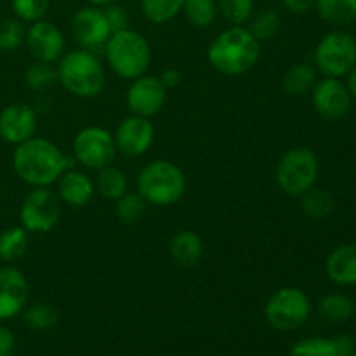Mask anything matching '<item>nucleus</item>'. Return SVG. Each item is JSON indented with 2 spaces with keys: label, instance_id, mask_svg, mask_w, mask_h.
<instances>
[{
  "label": "nucleus",
  "instance_id": "obj_6",
  "mask_svg": "<svg viewBox=\"0 0 356 356\" xmlns=\"http://www.w3.org/2000/svg\"><path fill=\"white\" fill-rule=\"evenodd\" d=\"M318 177V159L306 146H298L282 155L278 160L275 179L278 188L289 197H301L312 190Z\"/></svg>",
  "mask_w": 356,
  "mask_h": 356
},
{
  "label": "nucleus",
  "instance_id": "obj_13",
  "mask_svg": "<svg viewBox=\"0 0 356 356\" xmlns=\"http://www.w3.org/2000/svg\"><path fill=\"white\" fill-rule=\"evenodd\" d=\"M309 94H312L313 108L323 118L337 120L350 113L353 97H351L346 83L341 82L339 79L323 76L322 80H316Z\"/></svg>",
  "mask_w": 356,
  "mask_h": 356
},
{
  "label": "nucleus",
  "instance_id": "obj_37",
  "mask_svg": "<svg viewBox=\"0 0 356 356\" xmlns=\"http://www.w3.org/2000/svg\"><path fill=\"white\" fill-rule=\"evenodd\" d=\"M103 10H104V16H106L108 24H110L111 33L127 30L129 28V13L125 7L118 6V3H111V6L103 7Z\"/></svg>",
  "mask_w": 356,
  "mask_h": 356
},
{
  "label": "nucleus",
  "instance_id": "obj_23",
  "mask_svg": "<svg viewBox=\"0 0 356 356\" xmlns=\"http://www.w3.org/2000/svg\"><path fill=\"white\" fill-rule=\"evenodd\" d=\"M320 17L334 26H346L353 23L356 0H315Z\"/></svg>",
  "mask_w": 356,
  "mask_h": 356
},
{
  "label": "nucleus",
  "instance_id": "obj_9",
  "mask_svg": "<svg viewBox=\"0 0 356 356\" xmlns=\"http://www.w3.org/2000/svg\"><path fill=\"white\" fill-rule=\"evenodd\" d=\"M72 149L75 162L89 170H99L111 165L118 152L113 134L96 125L80 129L73 139Z\"/></svg>",
  "mask_w": 356,
  "mask_h": 356
},
{
  "label": "nucleus",
  "instance_id": "obj_21",
  "mask_svg": "<svg viewBox=\"0 0 356 356\" xmlns=\"http://www.w3.org/2000/svg\"><path fill=\"white\" fill-rule=\"evenodd\" d=\"M316 82V70L308 63H296L282 76V87L291 96H305L312 92Z\"/></svg>",
  "mask_w": 356,
  "mask_h": 356
},
{
  "label": "nucleus",
  "instance_id": "obj_5",
  "mask_svg": "<svg viewBox=\"0 0 356 356\" xmlns=\"http://www.w3.org/2000/svg\"><path fill=\"white\" fill-rule=\"evenodd\" d=\"M106 61L111 72L124 80H134L145 75L152 63V47L139 31L122 30L111 33L104 45Z\"/></svg>",
  "mask_w": 356,
  "mask_h": 356
},
{
  "label": "nucleus",
  "instance_id": "obj_16",
  "mask_svg": "<svg viewBox=\"0 0 356 356\" xmlns=\"http://www.w3.org/2000/svg\"><path fill=\"white\" fill-rule=\"evenodd\" d=\"M37 113L21 103L9 104L0 111V138L9 145H21L37 132Z\"/></svg>",
  "mask_w": 356,
  "mask_h": 356
},
{
  "label": "nucleus",
  "instance_id": "obj_34",
  "mask_svg": "<svg viewBox=\"0 0 356 356\" xmlns=\"http://www.w3.org/2000/svg\"><path fill=\"white\" fill-rule=\"evenodd\" d=\"M10 3L17 19L24 23L44 19L51 7V0H10Z\"/></svg>",
  "mask_w": 356,
  "mask_h": 356
},
{
  "label": "nucleus",
  "instance_id": "obj_4",
  "mask_svg": "<svg viewBox=\"0 0 356 356\" xmlns=\"http://www.w3.org/2000/svg\"><path fill=\"white\" fill-rule=\"evenodd\" d=\"M138 193L153 207H170L186 193V176L170 160H153L138 174Z\"/></svg>",
  "mask_w": 356,
  "mask_h": 356
},
{
  "label": "nucleus",
  "instance_id": "obj_2",
  "mask_svg": "<svg viewBox=\"0 0 356 356\" xmlns=\"http://www.w3.org/2000/svg\"><path fill=\"white\" fill-rule=\"evenodd\" d=\"M261 58V42L249 28L232 24L222 30L207 49V59L221 75L238 76L250 72Z\"/></svg>",
  "mask_w": 356,
  "mask_h": 356
},
{
  "label": "nucleus",
  "instance_id": "obj_41",
  "mask_svg": "<svg viewBox=\"0 0 356 356\" xmlns=\"http://www.w3.org/2000/svg\"><path fill=\"white\" fill-rule=\"evenodd\" d=\"M16 344L14 332L7 327H0V353H10Z\"/></svg>",
  "mask_w": 356,
  "mask_h": 356
},
{
  "label": "nucleus",
  "instance_id": "obj_43",
  "mask_svg": "<svg viewBox=\"0 0 356 356\" xmlns=\"http://www.w3.org/2000/svg\"><path fill=\"white\" fill-rule=\"evenodd\" d=\"M87 2H89L90 6L101 7V9H103V7L111 6V3H117V0H87Z\"/></svg>",
  "mask_w": 356,
  "mask_h": 356
},
{
  "label": "nucleus",
  "instance_id": "obj_27",
  "mask_svg": "<svg viewBox=\"0 0 356 356\" xmlns=\"http://www.w3.org/2000/svg\"><path fill=\"white\" fill-rule=\"evenodd\" d=\"M181 13L188 19V23L195 28H209L214 24L219 9L216 0H184Z\"/></svg>",
  "mask_w": 356,
  "mask_h": 356
},
{
  "label": "nucleus",
  "instance_id": "obj_25",
  "mask_svg": "<svg viewBox=\"0 0 356 356\" xmlns=\"http://www.w3.org/2000/svg\"><path fill=\"white\" fill-rule=\"evenodd\" d=\"M30 236L23 226H13L0 233V259L14 263L26 254Z\"/></svg>",
  "mask_w": 356,
  "mask_h": 356
},
{
  "label": "nucleus",
  "instance_id": "obj_22",
  "mask_svg": "<svg viewBox=\"0 0 356 356\" xmlns=\"http://www.w3.org/2000/svg\"><path fill=\"white\" fill-rule=\"evenodd\" d=\"M318 313L323 320L330 323L348 322L355 313V302L350 296L332 292V294H327L325 298L320 299Z\"/></svg>",
  "mask_w": 356,
  "mask_h": 356
},
{
  "label": "nucleus",
  "instance_id": "obj_7",
  "mask_svg": "<svg viewBox=\"0 0 356 356\" xmlns=\"http://www.w3.org/2000/svg\"><path fill=\"white\" fill-rule=\"evenodd\" d=\"M270 327L280 332H292L305 325L312 316V301L298 287H282L271 294L264 306Z\"/></svg>",
  "mask_w": 356,
  "mask_h": 356
},
{
  "label": "nucleus",
  "instance_id": "obj_29",
  "mask_svg": "<svg viewBox=\"0 0 356 356\" xmlns=\"http://www.w3.org/2000/svg\"><path fill=\"white\" fill-rule=\"evenodd\" d=\"M146 204L139 193H124L118 200H115V216L124 225H136L146 214Z\"/></svg>",
  "mask_w": 356,
  "mask_h": 356
},
{
  "label": "nucleus",
  "instance_id": "obj_10",
  "mask_svg": "<svg viewBox=\"0 0 356 356\" xmlns=\"http://www.w3.org/2000/svg\"><path fill=\"white\" fill-rule=\"evenodd\" d=\"M61 218V200L51 188H33L21 204V226L28 233H49Z\"/></svg>",
  "mask_w": 356,
  "mask_h": 356
},
{
  "label": "nucleus",
  "instance_id": "obj_32",
  "mask_svg": "<svg viewBox=\"0 0 356 356\" xmlns=\"http://www.w3.org/2000/svg\"><path fill=\"white\" fill-rule=\"evenodd\" d=\"M23 322L31 330H49L58 323V312L51 305L38 302L24 309Z\"/></svg>",
  "mask_w": 356,
  "mask_h": 356
},
{
  "label": "nucleus",
  "instance_id": "obj_11",
  "mask_svg": "<svg viewBox=\"0 0 356 356\" xmlns=\"http://www.w3.org/2000/svg\"><path fill=\"white\" fill-rule=\"evenodd\" d=\"M167 101V89L155 75H141L132 80L125 103L132 115L152 118L162 111Z\"/></svg>",
  "mask_w": 356,
  "mask_h": 356
},
{
  "label": "nucleus",
  "instance_id": "obj_26",
  "mask_svg": "<svg viewBox=\"0 0 356 356\" xmlns=\"http://www.w3.org/2000/svg\"><path fill=\"white\" fill-rule=\"evenodd\" d=\"M299 198H301V211L308 218L316 219V221L329 218L332 214L334 207H336V202H334L332 195L329 191L318 190L315 186L306 191L305 195H301Z\"/></svg>",
  "mask_w": 356,
  "mask_h": 356
},
{
  "label": "nucleus",
  "instance_id": "obj_42",
  "mask_svg": "<svg viewBox=\"0 0 356 356\" xmlns=\"http://www.w3.org/2000/svg\"><path fill=\"white\" fill-rule=\"evenodd\" d=\"M346 87H348V90H350L351 97H355V99H356V65H355V68L351 70L350 73H348Z\"/></svg>",
  "mask_w": 356,
  "mask_h": 356
},
{
  "label": "nucleus",
  "instance_id": "obj_1",
  "mask_svg": "<svg viewBox=\"0 0 356 356\" xmlns=\"http://www.w3.org/2000/svg\"><path fill=\"white\" fill-rule=\"evenodd\" d=\"M13 167L23 183L33 188H49L58 183L61 174L70 169V163L58 145L33 136L16 146Z\"/></svg>",
  "mask_w": 356,
  "mask_h": 356
},
{
  "label": "nucleus",
  "instance_id": "obj_3",
  "mask_svg": "<svg viewBox=\"0 0 356 356\" xmlns=\"http://www.w3.org/2000/svg\"><path fill=\"white\" fill-rule=\"evenodd\" d=\"M58 82L63 89L82 99L99 96L106 86V72L99 58L87 49H75L59 59Z\"/></svg>",
  "mask_w": 356,
  "mask_h": 356
},
{
  "label": "nucleus",
  "instance_id": "obj_15",
  "mask_svg": "<svg viewBox=\"0 0 356 356\" xmlns=\"http://www.w3.org/2000/svg\"><path fill=\"white\" fill-rule=\"evenodd\" d=\"M26 47L37 61L54 63L65 54V37L54 23L38 19L26 30Z\"/></svg>",
  "mask_w": 356,
  "mask_h": 356
},
{
  "label": "nucleus",
  "instance_id": "obj_31",
  "mask_svg": "<svg viewBox=\"0 0 356 356\" xmlns=\"http://www.w3.org/2000/svg\"><path fill=\"white\" fill-rule=\"evenodd\" d=\"M24 82L30 89L44 90L58 82V68L52 66V63L37 61L24 72Z\"/></svg>",
  "mask_w": 356,
  "mask_h": 356
},
{
  "label": "nucleus",
  "instance_id": "obj_39",
  "mask_svg": "<svg viewBox=\"0 0 356 356\" xmlns=\"http://www.w3.org/2000/svg\"><path fill=\"white\" fill-rule=\"evenodd\" d=\"M282 6L292 14H305L315 6V0H282Z\"/></svg>",
  "mask_w": 356,
  "mask_h": 356
},
{
  "label": "nucleus",
  "instance_id": "obj_14",
  "mask_svg": "<svg viewBox=\"0 0 356 356\" xmlns=\"http://www.w3.org/2000/svg\"><path fill=\"white\" fill-rule=\"evenodd\" d=\"M113 138L118 152L127 156H141L152 148L155 141V127L149 118L129 115L118 124Z\"/></svg>",
  "mask_w": 356,
  "mask_h": 356
},
{
  "label": "nucleus",
  "instance_id": "obj_38",
  "mask_svg": "<svg viewBox=\"0 0 356 356\" xmlns=\"http://www.w3.org/2000/svg\"><path fill=\"white\" fill-rule=\"evenodd\" d=\"M332 343L334 350H336V356H356L355 341L350 336H346V334L334 337Z\"/></svg>",
  "mask_w": 356,
  "mask_h": 356
},
{
  "label": "nucleus",
  "instance_id": "obj_18",
  "mask_svg": "<svg viewBox=\"0 0 356 356\" xmlns=\"http://www.w3.org/2000/svg\"><path fill=\"white\" fill-rule=\"evenodd\" d=\"M94 181L80 170L68 169L58 179V197L72 209H82L90 204L94 197Z\"/></svg>",
  "mask_w": 356,
  "mask_h": 356
},
{
  "label": "nucleus",
  "instance_id": "obj_36",
  "mask_svg": "<svg viewBox=\"0 0 356 356\" xmlns=\"http://www.w3.org/2000/svg\"><path fill=\"white\" fill-rule=\"evenodd\" d=\"M26 38V30L23 26V21L7 19L0 26V51H16Z\"/></svg>",
  "mask_w": 356,
  "mask_h": 356
},
{
  "label": "nucleus",
  "instance_id": "obj_44",
  "mask_svg": "<svg viewBox=\"0 0 356 356\" xmlns=\"http://www.w3.org/2000/svg\"><path fill=\"white\" fill-rule=\"evenodd\" d=\"M0 356H10V353H0Z\"/></svg>",
  "mask_w": 356,
  "mask_h": 356
},
{
  "label": "nucleus",
  "instance_id": "obj_8",
  "mask_svg": "<svg viewBox=\"0 0 356 356\" xmlns=\"http://www.w3.org/2000/svg\"><path fill=\"white\" fill-rule=\"evenodd\" d=\"M356 65V40L353 35L334 30L323 35L315 49V66L323 76L341 79Z\"/></svg>",
  "mask_w": 356,
  "mask_h": 356
},
{
  "label": "nucleus",
  "instance_id": "obj_20",
  "mask_svg": "<svg viewBox=\"0 0 356 356\" xmlns=\"http://www.w3.org/2000/svg\"><path fill=\"white\" fill-rule=\"evenodd\" d=\"M169 254L176 264L183 268H193L204 256V242L200 235L191 229H181L170 238Z\"/></svg>",
  "mask_w": 356,
  "mask_h": 356
},
{
  "label": "nucleus",
  "instance_id": "obj_45",
  "mask_svg": "<svg viewBox=\"0 0 356 356\" xmlns=\"http://www.w3.org/2000/svg\"><path fill=\"white\" fill-rule=\"evenodd\" d=\"M353 24H355V28H356V14H355V19H353Z\"/></svg>",
  "mask_w": 356,
  "mask_h": 356
},
{
  "label": "nucleus",
  "instance_id": "obj_12",
  "mask_svg": "<svg viewBox=\"0 0 356 356\" xmlns=\"http://www.w3.org/2000/svg\"><path fill=\"white\" fill-rule=\"evenodd\" d=\"M72 35L76 44L87 51H97L104 47L108 38L111 37L110 24H108L104 10L101 7H82L75 13L72 19Z\"/></svg>",
  "mask_w": 356,
  "mask_h": 356
},
{
  "label": "nucleus",
  "instance_id": "obj_19",
  "mask_svg": "<svg viewBox=\"0 0 356 356\" xmlns=\"http://www.w3.org/2000/svg\"><path fill=\"white\" fill-rule=\"evenodd\" d=\"M327 277L341 287L356 285V245L344 243L334 249L325 261Z\"/></svg>",
  "mask_w": 356,
  "mask_h": 356
},
{
  "label": "nucleus",
  "instance_id": "obj_24",
  "mask_svg": "<svg viewBox=\"0 0 356 356\" xmlns=\"http://www.w3.org/2000/svg\"><path fill=\"white\" fill-rule=\"evenodd\" d=\"M96 191L106 200H118L124 193H127V177L118 167L106 165L97 170Z\"/></svg>",
  "mask_w": 356,
  "mask_h": 356
},
{
  "label": "nucleus",
  "instance_id": "obj_35",
  "mask_svg": "<svg viewBox=\"0 0 356 356\" xmlns=\"http://www.w3.org/2000/svg\"><path fill=\"white\" fill-rule=\"evenodd\" d=\"M289 356H336L332 339L325 337H308L292 346Z\"/></svg>",
  "mask_w": 356,
  "mask_h": 356
},
{
  "label": "nucleus",
  "instance_id": "obj_40",
  "mask_svg": "<svg viewBox=\"0 0 356 356\" xmlns=\"http://www.w3.org/2000/svg\"><path fill=\"white\" fill-rule=\"evenodd\" d=\"M159 79L165 89H174V87H177L181 83V72L177 68H165L160 73Z\"/></svg>",
  "mask_w": 356,
  "mask_h": 356
},
{
  "label": "nucleus",
  "instance_id": "obj_28",
  "mask_svg": "<svg viewBox=\"0 0 356 356\" xmlns=\"http://www.w3.org/2000/svg\"><path fill=\"white\" fill-rule=\"evenodd\" d=\"M183 6L184 0H139L143 16L153 24L172 21L183 10Z\"/></svg>",
  "mask_w": 356,
  "mask_h": 356
},
{
  "label": "nucleus",
  "instance_id": "obj_33",
  "mask_svg": "<svg viewBox=\"0 0 356 356\" xmlns=\"http://www.w3.org/2000/svg\"><path fill=\"white\" fill-rule=\"evenodd\" d=\"M218 9L228 23L243 26L252 17L254 0H218Z\"/></svg>",
  "mask_w": 356,
  "mask_h": 356
},
{
  "label": "nucleus",
  "instance_id": "obj_30",
  "mask_svg": "<svg viewBox=\"0 0 356 356\" xmlns=\"http://www.w3.org/2000/svg\"><path fill=\"white\" fill-rule=\"evenodd\" d=\"M282 28V17L275 9H263L254 16L252 23H250V33L257 38L259 42H266L278 35Z\"/></svg>",
  "mask_w": 356,
  "mask_h": 356
},
{
  "label": "nucleus",
  "instance_id": "obj_17",
  "mask_svg": "<svg viewBox=\"0 0 356 356\" xmlns=\"http://www.w3.org/2000/svg\"><path fill=\"white\" fill-rule=\"evenodd\" d=\"M28 296L26 277L14 266H0V320L19 315L26 306Z\"/></svg>",
  "mask_w": 356,
  "mask_h": 356
}]
</instances>
